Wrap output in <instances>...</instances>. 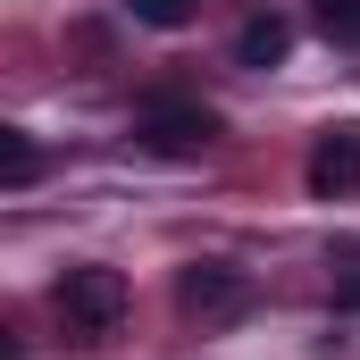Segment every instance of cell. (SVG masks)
Masks as SVG:
<instances>
[{"label": "cell", "instance_id": "4", "mask_svg": "<svg viewBox=\"0 0 360 360\" xmlns=\"http://www.w3.org/2000/svg\"><path fill=\"white\" fill-rule=\"evenodd\" d=\"M243 293H252V285H243V269H226V260H201V269L176 276V302L193 310V319H235Z\"/></svg>", "mask_w": 360, "mask_h": 360}, {"label": "cell", "instance_id": "5", "mask_svg": "<svg viewBox=\"0 0 360 360\" xmlns=\"http://www.w3.org/2000/svg\"><path fill=\"white\" fill-rule=\"evenodd\" d=\"M285 51H293V25H285L276 8H260V17H243V34H235V59H243V68H276Z\"/></svg>", "mask_w": 360, "mask_h": 360}, {"label": "cell", "instance_id": "7", "mask_svg": "<svg viewBox=\"0 0 360 360\" xmlns=\"http://www.w3.org/2000/svg\"><path fill=\"white\" fill-rule=\"evenodd\" d=\"M319 25L335 42H360V0H319Z\"/></svg>", "mask_w": 360, "mask_h": 360}, {"label": "cell", "instance_id": "2", "mask_svg": "<svg viewBox=\"0 0 360 360\" xmlns=\"http://www.w3.org/2000/svg\"><path fill=\"white\" fill-rule=\"evenodd\" d=\"M143 143L160 160H201L218 143V109H201V101H151L143 109Z\"/></svg>", "mask_w": 360, "mask_h": 360}, {"label": "cell", "instance_id": "6", "mask_svg": "<svg viewBox=\"0 0 360 360\" xmlns=\"http://www.w3.org/2000/svg\"><path fill=\"white\" fill-rule=\"evenodd\" d=\"M42 168V151H34V134H17V126H0V184L17 193V184H34Z\"/></svg>", "mask_w": 360, "mask_h": 360}, {"label": "cell", "instance_id": "1", "mask_svg": "<svg viewBox=\"0 0 360 360\" xmlns=\"http://www.w3.org/2000/svg\"><path fill=\"white\" fill-rule=\"evenodd\" d=\"M51 302H59V319H68L76 344H101V335H117V319H126V276L117 269H68Z\"/></svg>", "mask_w": 360, "mask_h": 360}, {"label": "cell", "instance_id": "8", "mask_svg": "<svg viewBox=\"0 0 360 360\" xmlns=\"http://www.w3.org/2000/svg\"><path fill=\"white\" fill-rule=\"evenodd\" d=\"M126 8H134L143 25H184V17H193V0H126Z\"/></svg>", "mask_w": 360, "mask_h": 360}, {"label": "cell", "instance_id": "3", "mask_svg": "<svg viewBox=\"0 0 360 360\" xmlns=\"http://www.w3.org/2000/svg\"><path fill=\"white\" fill-rule=\"evenodd\" d=\"M310 193H319V201L360 193V126H327V134L310 143Z\"/></svg>", "mask_w": 360, "mask_h": 360}]
</instances>
